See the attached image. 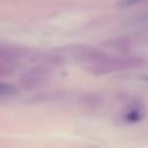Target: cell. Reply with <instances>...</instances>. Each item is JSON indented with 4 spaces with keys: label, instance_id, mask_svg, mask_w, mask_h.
I'll use <instances>...</instances> for the list:
<instances>
[{
    "label": "cell",
    "instance_id": "1",
    "mask_svg": "<svg viewBox=\"0 0 148 148\" xmlns=\"http://www.w3.org/2000/svg\"><path fill=\"white\" fill-rule=\"evenodd\" d=\"M142 118V112L138 109H134V110H131L127 114H126V120L128 121H132V123H135V121H139L140 119Z\"/></svg>",
    "mask_w": 148,
    "mask_h": 148
},
{
    "label": "cell",
    "instance_id": "2",
    "mask_svg": "<svg viewBox=\"0 0 148 148\" xmlns=\"http://www.w3.org/2000/svg\"><path fill=\"white\" fill-rule=\"evenodd\" d=\"M13 94H15V89L10 84L0 82V95L1 96H9V95H13Z\"/></svg>",
    "mask_w": 148,
    "mask_h": 148
},
{
    "label": "cell",
    "instance_id": "3",
    "mask_svg": "<svg viewBox=\"0 0 148 148\" xmlns=\"http://www.w3.org/2000/svg\"><path fill=\"white\" fill-rule=\"evenodd\" d=\"M145 1H148V0H120L118 3L121 7H127V6H134L136 3H141Z\"/></svg>",
    "mask_w": 148,
    "mask_h": 148
}]
</instances>
